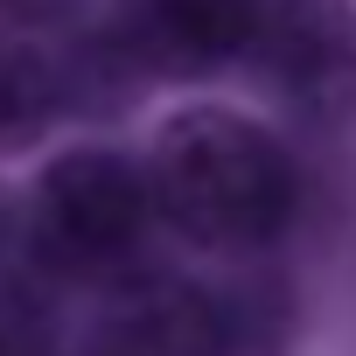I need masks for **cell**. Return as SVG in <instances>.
<instances>
[{"label":"cell","mask_w":356,"mask_h":356,"mask_svg":"<svg viewBox=\"0 0 356 356\" xmlns=\"http://www.w3.org/2000/svg\"><path fill=\"white\" fill-rule=\"evenodd\" d=\"M98 15V0H0V29L8 35H63Z\"/></svg>","instance_id":"cell-7"},{"label":"cell","mask_w":356,"mask_h":356,"mask_svg":"<svg viewBox=\"0 0 356 356\" xmlns=\"http://www.w3.org/2000/svg\"><path fill=\"white\" fill-rule=\"evenodd\" d=\"M140 168H147L161 231L231 266H252L259 252H273L300 210V168L286 140L266 119L231 105L175 112L140 154Z\"/></svg>","instance_id":"cell-1"},{"label":"cell","mask_w":356,"mask_h":356,"mask_svg":"<svg viewBox=\"0 0 356 356\" xmlns=\"http://www.w3.org/2000/svg\"><path fill=\"white\" fill-rule=\"evenodd\" d=\"M154 238H161V217H154L147 168L119 147H77L35 175L15 252H29L42 286L91 300L140 280L154 266Z\"/></svg>","instance_id":"cell-2"},{"label":"cell","mask_w":356,"mask_h":356,"mask_svg":"<svg viewBox=\"0 0 356 356\" xmlns=\"http://www.w3.org/2000/svg\"><path fill=\"white\" fill-rule=\"evenodd\" d=\"M238 70H252V84L280 112L307 126H342L356 112V8L349 0H259Z\"/></svg>","instance_id":"cell-4"},{"label":"cell","mask_w":356,"mask_h":356,"mask_svg":"<svg viewBox=\"0 0 356 356\" xmlns=\"http://www.w3.org/2000/svg\"><path fill=\"white\" fill-rule=\"evenodd\" d=\"M286 321V286L252 266L224 280L147 266L140 280L91 293L77 356H280Z\"/></svg>","instance_id":"cell-3"},{"label":"cell","mask_w":356,"mask_h":356,"mask_svg":"<svg viewBox=\"0 0 356 356\" xmlns=\"http://www.w3.org/2000/svg\"><path fill=\"white\" fill-rule=\"evenodd\" d=\"M259 0H98V22L140 84H196L245 56Z\"/></svg>","instance_id":"cell-5"},{"label":"cell","mask_w":356,"mask_h":356,"mask_svg":"<svg viewBox=\"0 0 356 356\" xmlns=\"http://www.w3.org/2000/svg\"><path fill=\"white\" fill-rule=\"evenodd\" d=\"M56 119H70L56 35H8L0 29V154L35 147Z\"/></svg>","instance_id":"cell-6"},{"label":"cell","mask_w":356,"mask_h":356,"mask_svg":"<svg viewBox=\"0 0 356 356\" xmlns=\"http://www.w3.org/2000/svg\"><path fill=\"white\" fill-rule=\"evenodd\" d=\"M15 245H22V196L0 182V266L15 259Z\"/></svg>","instance_id":"cell-8"}]
</instances>
